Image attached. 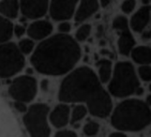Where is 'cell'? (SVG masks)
<instances>
[{
  "instance_id": "obj_1",
  "label": "cell",
  "mask_w": 151,
  "mask_h": 137,
  "mask_svg": "<svg viewBox=\"0 0 151 137\" xmlns=\"http://www.w3.org/2000/svg\"><path fill=\"white\" fill-rule=\"evenodd\" d=\"M101 82L90 67H81L61 82L58 99L63 103H86L92 116L106 118L111 115L113 102Z\"/></svg>"
},
{
  "instance_id": "obj_2",
  "label": "cell",
  "mask_w": 151,
  "mask_h": 137,
  "mask_svg": "<svg viewBox=\"0 0 151 137\" xmlns=\"http://www.w3.org/2000/svg\"><path fill=\"white\" fill-rule=\"evenodd\" d=\"M81 56V47L76 40L67 33H60L41 42L30 62L39 73L58 76L70 72Z\"/></svg>"
},
{
  "instance_id": "obj_3",
  "label": "cell",
  "mask_w": 151,
  "mask_h": 137,
  "mask_svg": "<svg viewBox=\"0 0 151 137\" xmlns=\"http://www.w3.org/2000/svg\"><path fill=\"white\" fill-rule=\"evenodd\" d=\"M111 121L120 131H142L151 123L150 107L140 100H125L115 108Z\"/></svg>"
},
{
  "instance_id": "obj_4",
  "label": "cell",
  "mask_w": 151,
  "mask_h": 137,
  "mask_svg": "<svg viewBox=\"0 0 151 137\" xmlns=\"http://www.w3.org/2000/svg\"><path fill=\"white\" fill-rule=\"evenodd\" d=\"M139 87L133 64L127 61L118 62L114 69L113 77L108 85V91L117 98H127L136 93Z\"/></svg>"
},
{
  "instance_id": "obj_5",
  "label": "cell",
  "mask_w": 151,
  "mask_h": 137,
  "mask_svg": "<svg viewBox=\"0 0 151 137\" xmlns=\"http://www.w3.org/2000/svg\"><path fill=\"white\" fill-rule=\"evenodd\" d=\"M50 107L46 104L31 105L23 118L30 137H50V128L47 121Z\"/></svg>"
},
{
  "instance_id": "obj_6",
  "label": "cell",
  "mask_w": 151,
  "mask_h": 137,
  "mask_svg": "<svg viewBox=\"0 0 151 137\" xmlns=\"http://www.w3.org/2000/svg\"><path fill=\"white\" fill-rule=\"evenodd\" d=\"M25 65L24 54L14 43L0 44V77L9 78L16 75Z\"/></svg>"
},
{
  "instance_id": "obj_7",
  "label": "cell",
  "mask_w": 151,
  "mask_h": 137,
  "mask_svg": "<svg viewBox=\"0 0 151 137\" xmlns=\"http://www.w3.org/2000/svg\"><path fill=\"white\" fill-rule=\"evenodd\" d=\"M38 91V84L35 77L23 75L12 82L9 87V94L12 99L19 102H31Z\"/></svg>"
},
{
  "instance_id": "obj_8",
  "label": "cell",
  "mask_w": 151,
  "mask_h": 137,
  "mask_svg": "<svg viewBox=\"0 0 151 137\" xmlns=\"http://www.w3.org/2000/svg\"><path fill=\"white\" fill-rule=\"evenodd\" d=\"M113 28L119 33V39H118L119 53L123 56H129L134 48L135 40L130 31L129 22L127 17L122 15L116 16L113 21Z\"/></svg>"
},
{
  "instance_id": "obj_9",
  "label": "cell",
  "mask_w": 151,
  "mask_h": 137,
  "mask_svg": "<svg viewBox=\"0 0 151 137\" xmlns=\"http://www.w3.org/2000/svg\"><path fill=\"white\" fill-rule=\"evenodd\" d=\"M79 0H52L50 13L55 21H68L75 13L76 4Z\"/></svg>"
},
{
  "instance_id": "obj_10",
  "label": "cell",
  "mask_w": 151,
  "mask_h": 137,
  "mask_svg": "<svg viewBox=\"0 0 151 137\" xmlns=\"http://www.w3.org/2000/svg\"><path fill=\"white\" fill-rule=\"evenodd\" d=\"M48 0H20V11L25 17L37 19L46 14Z\"/></svg>"
},
{
  "instance_id": "obj_11",
  "label": "cell",
  "mask_w": 151,
  "mask_h": 137,
  "mask_svg": "<svg viewBox=\"0 0 151 137\" xmlns=\"http://www.w3.org/2000/svg\"><path fill=\"white\" fill-rule=\"evenodd\" d=\"M70 107L67 104H59L50 114V120L55 128H63L70 122Z\"/></svg>"
},
{
  "instance_id": "obj_12",
  "label": "cell",
  "mask_w": 151,
  "mask_h": 137,
  "mask_svg": "<svg viewBox=\"0 0 151 137\" xmlns=\"http://www.w3.org/2000/svg\"><path fill=\"white\" fill-rule=\"evenodd\" d=\"M151 17V8L148 6H142L135 14L132 16L130 25L131 28L135 32H142L150 22Z\"/></svg>"
},
{
  "instance_id": "obj_13",
  "label": "cell",
  "mask_w": 151,
  "mask_h": 137,
  "mask_svg": "<svg viewBox=\"0 0 151 137\" xmlns=\"http://www.w3.org/2000/svg\"><path fill=\"white\" fill-rule=\"evenodd\" d=\"M52 32V25L48 21H43V19L32 23L27 29L28 35L33 40H43L47 38Z\"/></svg>"
},
{
  "instance_id": "obj_14",
  "label": "cell",
  "mask_w": 151,
  "mask_h": 137,
  "mask_svg": "<svg viewBox=\"0 0 151 137\" xmlns=\"http://www.w3.org/2000/svg\"><path fill=\"white\" fill-rule=\"evenodd\" d=\"M99 9V0H81L75 13V22L81 23L92 16Z\"/></svg>"
},
{
  "instance_id": "obj_15",
  "label": "cell",
  "mask_w": 151,
  "mask_h": 137,
  "mask_svg": "<svg viewBox=\"0 0 151 137\" xmlns=\"http://www.w3.org/2000/svg\"><path fill=\"white\" fill-rule=\"evenodd\" d=\"M20 3L18 0H1L0 1V13L8 18L17 17Z\"/></svg>"
},
{
  "instance_id": "obj_16",
  "label": "cell",
  "mask_w": 151,
  "mask_h": 137,
  "mask_svg": "<svg viewBox=\"0 0 151 137\" xmlns=\"http://www.w3.org/2000/svg\"><path fill=\"white\" fill-rule=\"evenodd\" d=\"M132 59L138 64L151 63V48L148 46L134 47L131 52Z\"/></svg>"
},
{
  "instance_id": "obj_17",
  "label": "cell",
  "mask_w": 151,
  "mask_h": 137,
  "mask_svg": "<svg viewBox=\"0 0 151 137\" xmlns=\"http://www.w3.org/2000/svg\"><path fill=\"white\" fill-rule=\"evenodd\" d=\"M14 32V26L10 19L0 15V44L6 43L12 38Z\"/></svg>"
},
{
  "instance_id": "obj_18",
  "label": "cell",
  "mask_w": 151,
  "mask_h": 137,
  "mask_svg": "<svg viewBox=\"0 0 151 137\" xmlns=\"http://www.w3.org/2000/svg\"><path fill=\"white\" fill-rule=\"evenodd\" d=\"M99 69V78L103 84L107 82L111 76V61L107 59H101L96 62Z\"/></svg>"
},
{
  "instance_id": "obj_19",
  "label": "cell",
  "mask_w": 151,
  "mask_h": 137,
  "mask_svg": "<svg viewBox=\"0 0 151 137\" xmlns=\"http://www.w3.org/2000/svg\"><path fill=\"white\" fill-rule=\"evenodd\" d=\"M87 111H88V108L84 105L74 106V108H73V110H72V116H71V119H70L71 124L74 126L75 123L81 121V120L87 115Z\"/></svg>"
},
{
  "instance_id": "obj_20",
  "label": "cell",
  "mask_w": 151,
  "mask_h": 137,
  "mask_svg": "<svg viewBox=\"0 0 151 137\" xmlns=\"http://www.w3.org/2000/svg\"><path fill=\"white\" fill-rule=\"evenodd\" d=\"M90 32H91V26L89 24H84V25H81L79 27L77 31H76V40L79 42H84L86 41L88 38H89V35H90Z\"/></svg>"
},
{
  "instance_id": "obj_21",
  "label": "cell",
  "mask_w": 151,
  "mask_h": 137,
  "mask_svg": "<svg viewBox=\"0 0 151 137\" xmlns=\"http://www.w3.org/2000/svg\"><path fill=\"white\" fill-rule=\"evenodd\" d=\"M99 130H100L99 123L96 122V121H89L84 126V133L87 136H94V135L98 134Z\"/></svg>"
},
{
  "instance_id": "obj_22",
  "label": "cell",
  "mask_w": 151,
  "mask_h": 137,
  "mask_svg": "<svg viewBox=\"0 0 151 137\" xmlns=\"http://www.w3.org/2000/svg\"><path fill=\"white\" fill-rule=\"evenodd\" d=\"M18 47H19V49L22 50V53L25 54V55H28V54H30L32 50H33L35 43H33V41L30 40V39H24V40H22V41L19 42Z\"/></svg>"
},
{
  "instance_id": "obj_23",
  "label": "cell",
  "mask_w": 151,
  "mask_h": 137,
  "mask_svg": "<svg viewBox=\"0 0 151 137\" xmlns=\"http://www.w3.org/2000/svg\"><path fill=\"white\" fill-rule=\"evenodd\" d=\"M138 74L144 82H151V67H149L148 64H142V67H139Z\"/></svg>"
},
{
  "instance_id": "obj_24",
  "label": "cell",
  "mask_w": 151,
  "mask_h": 137,
  "mask_svg": "<svg viewBox=\"0 0 151 137\" xmlns=\"http://www.w3.org/2000/svg\"><path fill=\"white\" fill-rule=\"evenodd\" d=\"M136 6V0H124L121 4V10L122 12H124L127 14L133 12V10L135 9Z\"/></svg>"
},
{
  "instance_id": "obj_25",
  "label": "cell",
  "mask_w": 151,
  "mask_h": 137,
  "mask_svg": "<svg viewBox=\"0 0 151 137\" xmlns=\"http://www.w3.org/2000/svg\"><path fill=\"white\" fill-rule=\"evenodd\" d=\"M55 137H77L75 132L69 131V130H63V131H59L56 133Z\"/></svg>"
},
{
  "instance_id": "obj_26",
  "label": "cell",
  "mask_w": 151,
  "mask_h": 137,
  "mask_svg": "<svg viewBox=\"0 0 151 137\" xmlns=\"http://www.w3.org/2000/svg\"><path fill=\"white\" fill-rule=\"evenodd\" d=\"M58 29L61 33H68L71 30V24L68 23V22H62L58 26Z\"/></svg>"
},
{
  "instance_id": "obj_27",
  "label": "cell",
  "mask_w": 151,
  "mask_h": 137,
  "mask_svg": "<svg viewBox=\"0 0 151 137\" xmlns=\"http://www.w3.org/2000/svg\"><path fill=\"white\" fill-rule=\"evenodd\" d=\"M14 107L16 108L17 111H19V113H26V111L28 110L26 104H25L24 102H19V101H15Z\"/></svg>"
},
{
  "instance_id": "obj_28",
  "label": "cell",
  "mask_w": 151,
  "mask_h": 137,
  "mask_svg": "<svg viewBox=\"0 0 151 137\" xmlns=\"http://www.w3.org/2000/svg\"><path fill=\"white\" fill-rule=\"evenodd\" d=\"M25 32H26L25 27L19 26V25H17V26L14 27V33H15V35H16L17 38H20L22 35H24V33H25Z\"/></svg>"
},
{
  "instance_id": "obj_29",
  "label": "cell",
  "mask_w": 151,
  "mask_h": 137,
  "mask_svg": "<svg viewBox=\"0 0 151 137\" xmlns=\"http://www.w3.org/2000/svg\"><path fill=\"white\" fill-rule=\"evenodd\" d=\"M151 39V29L144 30L142 33V41H149Z\"/></svg>"
},
{
  "instance_id": "obj_30",
  "label": "cell",
  "mask_w": 151,
  "mask_h": 137,
  "mask_svg": "<svg viewBox=\"0 0 151 137\" xmlns=\"http://www.w3.org/2000/svg\"><path fill=\"white\" fill-rule=\"evenodd\" d=\"M108 137H128V136L124 134H122V133H119V132H116V133H111Z\"/></svg>"
},
{
  "instance_id": "obj_31",
  "label": "cell",
  "mask_w": 151,
  "mask_h": 137,
  "mask_svg": "<svg viewBox=\"0 0 151 137\" xmlns=\"http://www.w3.org/2000/svg\"><path fill=\"white\" fill-rule=\"evenodd\" d=\"M111 0H100V3H101V6H103V8H106V6L111 3Z\"/></svg>"
},
{
  "instance_id": "obj_32",
  "label": "cell",
  "mask_w": 151,
  "mask_h": 137,
  "mask_svg": "<svg viewBox=\"0 0 151 137\" xmlns=\"http://www.w3.org/2000/svg\"><path fill=\"white\" fill-rule=\"evenodd\" d=\"M142 93H144V89H142V88L139 86V87L137 88V90H136V94H137V95H142Z\"/></svg>"
},
{
  "instance_id": "obj_33",
  "label": "cell",
  "mask_w": 151,
  "mask_h": 137,
  "mask_svg": "<svg viewBox=\"0 0 151 137\" xmlns=\"http://www.w3.org/2000/svg\"><path fill=\"white\" fill-rule=\"evenodd\" d=\"M47 85H48V82H47V80H43V82H42V86H43L44 90H46L47 89Z\"/></svg>"
},
{
  "instance_id": "obj_34",
  "label": "cell",
  "mask_w": 151,
  "mask_h": 137,
  "mask_svg": "<svg viewBox=\"0 0 151 137\" xmlns=\"http://www.w3.org/2000/svg\"><path fill=\"white\" fill-rule=\"evenodd\" d=\"M146 103H147L149 106L151 105V94H149V95L147 96V99H146Z\"/></svg>"
},
{
  "instance_id": "obj_35",
  "label": "cell",
  "mask_w": 151,
  "mask_h": 137,
  "mask_svg": "<svg viewBox=\"0 0 151 137\" xmlns=\"http://www.w3.org/2000/svg\"><path fill=\"white\" fill-rule=\"evenodd\" d=\"M142 2L144 6H148L149 3L151 2V0H142Z\"/></svg>"
},
{
  "instance_id": "obj_36",
  "label": "cell",
  "mask_w": 151,
  "mask_h": 137,
  "mask_svg": "<svg viewBox=\"0 0 151 137\" xmlns=\"http://www.w3.org/2000/svg\"><path fill=\"white\" fill-rule=\"evenodd\" d=\"M149 90H150V92H151V84L149 85Z\"/></svg>"
}]
</instances>
